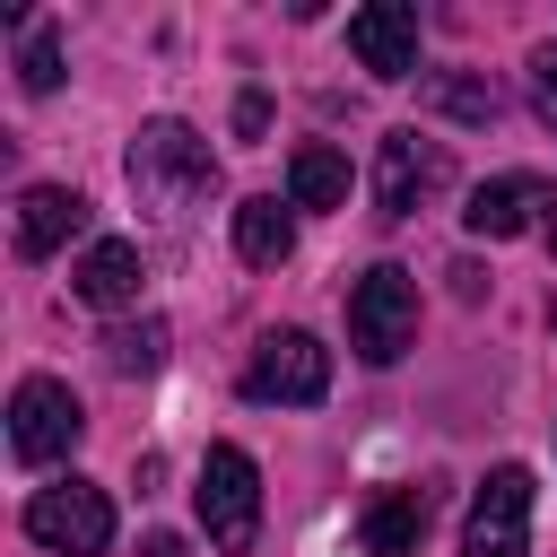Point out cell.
<instances>
[{"label":"cell","instance_id":"4fadbf2b","mask_svg":"<svg viewBox=\"0 0 557 557\" xmlns=\"http://www.w3.org/2000/svg\"><path fill=\"white\" fill-rule=\"evenodd\" d=\"M70 287H78V305H131L139 296V244H122V235H104V244H87L78 252V270H70Z\"/></svg>","mask_w":557,"mask_h":557},{"label":"cell","instance_id":"8fae6325","mask_svg":"<svg viewBox=\"0 0 557 557\" xmlns=\"http://www.w3.org/2000/svg\"><path fill=\"white\" fill-rule=\"evenodd\" d=\"M426 522H435V487H383V496L366 505L357 540H366V557H418Z\"/></svg>","mask_w":557,"mask_h":557},{"label":"cell","instance_id":"7402d4cb","mask_svg":"<svg viewBox=\"0 0 557 557\" xmlns=\"http://www.w3.org/2000/svg\"><path fill=\"white\" fill-rule=\"evenodd\" d=\"M548 244H557V218H548ZM548 313H557V305H548Z\"/></svg>","mask_w":557,"mask_h":557},{"label":"cell","instance_id":"6da1fadb","mask_svg":"<svg viewBox=\"0 0 557 557\" xmlns=\"http://www.w3.org/2000/svg\"><path fill=\"white\" fill-rule=\"evenodd\" d=\"M209 183H218V165H209V139L191 122H139V139H131V191L165 226H183Z\"/></svg>","mask_w":557,"mask_h":557},{"label":"cell","instance_id":"ffe728a7","mask_svg":"<svg viewBox=\"0 0 557 557\" xmlns=\"http://www.w3.org/2000/svg\"><path fill=\"white\" fill-rule=\"evenodd\" d=\"M261 122H270V104H261V87H252V96L235 104V131H244V139H261Z\"/></svg>","mask_w":557,"mask_h":557},{"label":"cell","instance_id":"30bf717a","mask_svg":"<svg viewBox=\"0 0 557 557\" xmlns=\"http://www.w3.org/2000/svg\"><path fill=\"white\" fill-rule=\"evenodd\" d=\"M348 52L374 70V78H409L418 70V9L409 0H374L348 17Z\"/></svg>","mask_w":557,"mask_h":557},{"label":"cell","instance_id":"7c38bea8","mask_svg":"<svg viewBox=\"0 0 557 557\" xmlns=\"http://www.w3.org/2000/svg\"><path fill=\"white\" fill-rule=\"evenodd\" d=\"M78 226H87V200H78L70 183H26V191H17V252H26V261L61 252Z\"/></svg>","mask_w":557,"mask_h":557},{"label":"cell","instance_id":"44dd1931","mask_svg":"<svg viewBox=\"0 0 557 557\" xmlns=\"http://www.w3.org/2000/svg\"><path fill=\"white\" fill-rule=\"evenodd\" d=\"M139 557H191V548H183L174 531H148V548H139Z\"/></svg>","mask_w":557,"mask_h":557},{"label":"cell","instance_id":"ac0fdd59","mask_svg":"<svg viewBox=\"0 0 557 557\" xmlns=\"http://www.w3.org/2000/svg\"><path fill=\"white\" fill-rule=\"evenodd\" d=\"M17 78H26V96H52V87H61V44H52V26H44V17L26 26V52H17Z\"/></svg>","mask_w":557,"mask_h":557},{"label":"cell","instance_id":"9c48e42d","mask_svg":"<svg viewBox=\"0 0 557 557\" xmlns=\"http://www.w3.org/2000/svg\"><path fill=\"white\" fill-rule=\"evenodd\" d=\"M548 218H557V183H540V174H496V183H479L470 209H461V226L487 235V244L531 235V226H548Z\"/></svg>","mask_w":557,"mask_h":557},{"label":"cell","instance_id":"3957f363","mask_svg":"<svg viewBox=\"0 0 557 557\" xmlns=\"http://www.w3.org/2000/svg\"><path fill=\"white\" fill-rule=\"evenodd\" d=\"M409 331H418V278H409L400 261H374V270L348 287V348H357L366 366H392V357L409 348Z\"/></svg>","mask_w":557,"mask_h":557},{"label":"cell","instance_id":"277c9868","mask_svg":"<svg viewBox=\"0 0 557 557\" xmlns=\"http://www.w3.org/2000/svg\"><path fill=\"white\" fill-rule=\"evenodd\" d=\"M26 531H35L52 557H104V548H113V496L87 487V479L35 487V496H26Z\"/></svg>","mask_w":557,"mask_h":557},{"label":"cell","instance_id":"7a4b0ae2","mask_svg":"<svg viewBox=\"0 0 557 557\" xmlns=\"http://www.w3.org/2000/svg\"><path fill=\"white\" fill-rule=\"evenodd\" d=\"M191 505H200V531L226 557H244L261 540V470H252V453L244 444H209V461L191 479Z\"/></svg>","mask_w":557,"mask_h":557},{"label":"cell","instance_id":"9a60e30c","mask_svg":"<svg viewBox=\"0 0 557 557\" xmlns=\"http://www.w3.org/2000/svg\"><path fill=\"white\" fill-rule=\"evenodd\" d=\"M287 244H296V218L261 191V200H235V252L252 261V270H270V261H287Z\"/></svg>","mask_w":557,"mask_h":557},{"label":"cell","instance_id":"e0dca14e","mask_svg":"<svg viewBox=\"0 0 557 557\" xmlns=\"http://www.w3.org/2000/svg\"><path fill=\"white\" fill-rule=\"evenodd\" d=\"M157 357H165V322H122L104 339V366L113 374H157Z\"/></svg>","mask_w":557,"mask_h":557},{"label":"cell","instance_id":"d6986e66","mask_svg":"<svg viewBox=\"0 0 557 557\" xmlns=\"http://www.w3.org/2000/svg\"><path fill=\"white\" fill-rule=\"evenodd\" d=\"M531 104H540V122L557 131V44H540V52H531Z\"/></svg>","mask_w":557,"mask_h":557},{"label":"cell","instance_id":"5bb4252c","mask_svg":"<svg viewBox=\"0 0 557 557\" xmlns=\"http://www.w3.org/2000/svg\"><path fill=\"white\" fill-rule=\"evenodd\" d=\"M287 200H296V209H339V200H348V157L322 148V139H305V148L287 157Z\"/></svg>","mask_w":557,"mask_h":557},{"label":"cell","instance_id":"ba28073f","mask_svg":"<svg viewBox=\"0 0 557 557\" xmlns=\"http://www.w3.org/2000/svg\"><path fill=\"white\" fill-rule=\"evenodd\" d=\"M426 191H444V148L418 139V131H383V148H374V209L383 218H418Z\"/></svg>","mask_w":557,"mask_h":557},{"label":"cell","instance_id":"5b68a950","mask_svg":"<svg viewBox=\"0 0 557 557\" xmlns=\"http://www.w3.org/2000/svg\"><path fill=\"white\" fill-rule=\"evenodd\" d=\"M244 392L252 400H278V409H313L331 392V348L313 331H270L244 366Z\"/></svg>","mask_w":557,"mask_h":557},{"label":"cell","instance_id":"52a82bcc","mask_svg":"<svg viewBox=\"0 0 557 557\" xmlns=\"http://www.w3.org/2000/svg\"><path fill=\"white\" fill-rule=\"evenodd\" d=\"M531 548V470L505 461L479 479L470 496V522H461V557H522Z\"/></svg>","mask_w":557,"mask_h":557},{"label":"cell","instance_id":"8992f818","mask_svg":"<svg viewBox=\"0 0 557 557\" xmlns=\"http://www.w3.org/2000/svg\"><path fill=\"white\" fill-rule=\"evenodd\" d=\"M78 435H87L78 392H70V383H52V374H26V383H17V400H9V453H17V461H61Z\"/></svg>","mask_w":557,"mask_h":557},{"label":"cell","instance_id":"2e32d148","mask_svg":"<svg viewBox=\"0 0 557 557\" xmlns=\"http://www.w3.org/2000/svg\"><path fill=\"white\" fill-rule=\"evenodd\" d=\"M426 104L453 113V122H496V113H505V96H496L487 78H470V70H435V78H426Z\"/></svg>","mask_w":557,"mask_h":557}]
</instances>
